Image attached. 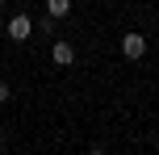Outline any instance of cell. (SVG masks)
Segmentation results:
<instances>
[{
  "label": "cell",
  "instance_id": "1",
  "mask_svg": "<svg viewBox=\"0 0 159 155\" xmlns=\"http://www.w3.org/2000/svg\"><path fill=\"white\" fill-rule=\"evenodd\" d=\"M8 38H13V42L34 38V17H30V13H17L13 21H8Z\"/></svg>",
  "mask_w": 159,
  "mask_h": 155
},
{
  "label": "cell",
  "instance_id": "2",
  "mask_svg": "<svg viewBox=\"0 0 159 155\" xmlns=\"http://www.w3.org/2000/svg\"><path fill=\"white\" fill-rule=\"evenodd\" d=\"M121 55L126 59H143L147 55V38L143 34H126V38H121Z\"/></svg>",
  "mask_w": 159,
  "mask_h": 155
},
{
  "label": "cell",
  "instance_id": "3",
  "mask_svg": "<svg viewBox=\"0 0 159 155\" xmlns=\"http://www.w3.org/2000/svg\"><path fill=\"white\" fill-rule=\"evenodd\" d=\"M50 59H55L59 67H71V63H75V50H71V42H55V46H50Z\"/></svg>",
  "mask_w": 159,
  "mask_h": 155
},
{
  "label": "cell",
  "instance_id": "4",
  "mask_svg": "<svg viewBox=\"0 0 159 155\" xmlns=\"http://www.w3.org/2000/svg\"><path fill=\"white\" fill-rule=\"evenodd\" d=\"M67 13H71V0H50V4H46L50 21H59V17H67Z\"/></svg>",
  "mask_w": 159,
  "mask_h": 155
},
{
  "label": "cell",
  "instance_id": "5",
  "mask_svg": "<svg viewBox=\"0 0 159 155\" xmlns=\"http://www.w3.org/2000/svg\"><path fill=\"white\" fill-rule=\"evenodd\" d=\"M8 97H13V92H8V84L0 80V101H8Z\"/></svg>",
  "mask_w": 159,
  "mask_h": 155
},
{
  "label": "cell",
  "instance_id": "6",
  "mask_svg": "<svg viewBox=\"0 0 159 155\" xmlns=\"http://www.w3.org/2000/svg\"><path fill=\"white\" fill-rule=\"evenodd\" d=\"M88 155H105V151H101V147H92V151H88Z\"/></svg>",
  "mask_w": 159,
  "mask_h": 155
},
{
  "label": "cell",
  "instance_id": "7",
  "mask_svg": "<svg viewBox=\"0 0 159 155\" xmlns=\"http://www.w3.org/2000/svg\"><path fill=\"white\" fill-rule=\"evenodd\" d=\"M0 147H4V134H0Z\"/></svg>",
  "mask_w": 159,
  "mask_h": 155
}]
</instances>
